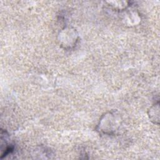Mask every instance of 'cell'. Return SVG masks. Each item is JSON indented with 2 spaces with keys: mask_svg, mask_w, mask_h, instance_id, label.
Returning <instances> with one entry per match:
<instances>
[{
  "mask_svg": "<svg viewBox=\"0 0 160 160\" xmlns=\"http://www.w3.org/2000/svg\"><path fill=\"white\" fill-rule=\"evenodd\" d=\"M115 118L114 114L109 112L104 116V118L101 119V123L99 124H105V128L101 129V132L106 134H112L115 133V131L118 129V122L114 121Z\"/></svg>",
  "mask_w": 160,
  "mask_h": 160,
  "instance_id": "obj_1",
  "label": "cell"
}]
</instances>
